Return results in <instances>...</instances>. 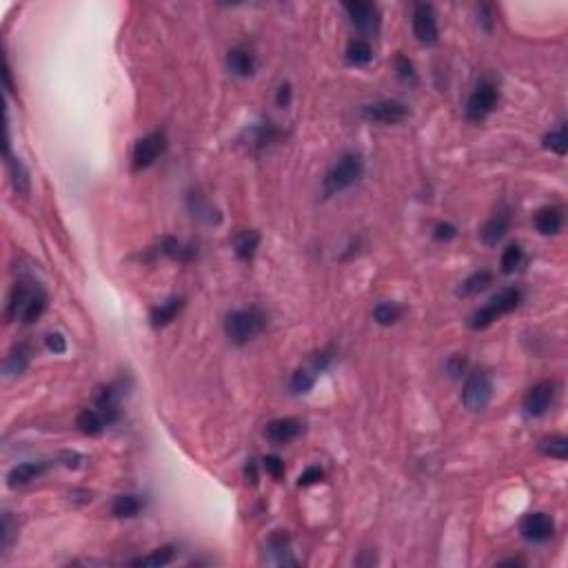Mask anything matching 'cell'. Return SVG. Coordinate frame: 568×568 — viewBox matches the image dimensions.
Returning <instances> with one entry per match:
<instances>
[{
  "label": "cell",
  "instance_id": "6da1fadb",
  "mask_svg": "<svg viewBox=\"0 0 568 568\" xmlns=\"http://www.w3.org/2000/svg\"><path fill=\"white\" fill-rule=\"evenodd\" d=\"M264 327H267V316H264L258 307L231 311L224 320L226 338H229L233 344L251 342L253 338H258L262 333Z\"/></svg>",
  "mask_w": 568,
  "mask_h": 568
},
{
  "label": "cell",
  "instance_id": "7a4b0ae2",
  "mask_svg": "<svg viewBox=\"0 0 568 568\" xmlns=\"http://www.w3.org/2000/svg\"><path fill=\"white\" fill-rule=\"evenodd\" d=\"M519 305H522V291L515 289V287L501 289L499 293H495V296L488 300L486 307L477 309L475 313L471 316L469 327L475 329V331L486 329V327L493 324V322H495L497 318L510 313V311H515Z\"/></svg>",
  "mask_w": 568,
  "mask_h": 568
},
{
  "label": "cell",
  "instance_id": "3957f363",
  "mask_svg": "<svg viewBox=\"0 0 568 568\" xmlns=\"http://www.w3.org/2000/svg\"><path fill=\"white\" fill-rule=\"evenodd\" d=\"M362 174H364L362 158H359L357 154L342 156L333 165V169H331V171L327 174V178H324V185H322V189H324V196H335L340 191H344V189L355 185L357 180L362 178Z\"/></svg>",
  "mask_w": 568,
  "mask_h": 568
},
{
  "label": "cell",
  "instance_id": "277c9868",
  "mask_svg": "<svg viewBox=\"0 0 568 568\" xmlns=\"http://www.w3.org/2000/svg\"><path fill=\"white\" fill-rule=\"evenodd\" d=\"M490 397H493V382H490L488 373L484 371H475L466 377L462 389V402L471 413H480L484 411Z\"/></svg>",
  "mask_w": 568,
  "mask_h": 568
},
{
  "label": "cell",
  "instance_id": "5b68a950",
  "mask_svg": "<svg viewBox=\"0 0 568 568\" xmlns=\"http://www.w3.org/2000/svg\"><path fill=\"white\" fill-rule=\"evenodd\" d=\"M497 100H499V93H497V87L490 80H480L477 87L473 89V93L469 96V102H466V118L471 122H480L484 120L490 111L497 107Z\"/></svg>",
  "mask_w": 568,
  "mask_h": 568
},
{
  "label": "cell",
  "instance_id": "8992f818",
  "mask_svg": "<svg viewBox=\"0 0 568 568\" xmlns=\"http://www.w3.org/2000/svg\"><path fill=\"white\" fill-rule=\"evenodd\" d=\"M165 149H167L165 131H154V134L140 138L134 147V154H131V169L134 171H142V169L151 167L165 154Z\"/></svg>",
  "mask_w": 568,
  "mask_h": 568
},
{
  "label": "cell",
  "instance_id": "52a82bcc",
  "mask_svg": "<svg viewBox=\"0 0 568 568\" xmlns=\"http://www.w3.org/2000/svg\"><path fill=\"white\" fill-rule=\"evenodd\" d=\"M555 395H557V384L555 382H551V380L537 382L524 395V402H522L524 413L531 415V418H542V415H546L548 411H551V406L555 402Z\"/></svg>",
  "mask_w": 568,
  "mask_h": 568
},
{
  "label": "cell",
  "instance_id": "ba28073f",
  "mask_svg": "<svg viewBox=\"0 0 568 568\" xmlns=\"http://www.w3.org/2000/svg\"><path fill=\"white\" fill-rule=\"evenodd\" d=\"M413 34L422 45H435L440 38L435 9L429 3H418L413 7Z\"/></svg>",
  "mask_w": 568,
  "mask_h": 568
},
{
  "label": "cell",
  "instance_id": "9c48e42d",
  "mask_svg": "<svg viewBox=\"0 0 568 568\" xmlns=\"http://www.w3.org/2000/svg\"><path fill=\"white\" fill-rule=\"evenodd\" d=\"M344 12L351 18L353 27L364 36H375L380 29V14L371 3H344Z\"/></svg>",
  "mask_w": 568,
  "mask_h": 568
},
{
  "label": "cell",
  "instance_id": "30bf717a",
  "mask_svg": "<svg viewBox=\"0 0 568 568\" xmlns=\"http://www.w3.org/2000/svg\"><path fill=\"white\" fill-rule=\"evenodd\" d=\"M364 118L371 122H382V125H397L411 116L409 107L400 100H380L375 105L364 107Z\"/></svg>",
  "mask_w": 568,
  "mask_h": 568
},
{
  "label": "cell",
  "instance_id": "8fae6325",
  "mask_svg": "<svg viewBox=\"0 0 568 568\" xmlns=\"http://www.w3.org/2000/svg\"><path fill=\"white\" fill-rule=\"evenodd\" d=\"M519 533H522L526 542H535V544L546 542L555 533V522L546 513H528L522 519V524H519Z\"/></svg>",
  "mask_w": 568,
  "mask_h": 568
},
{
  "label": "cell",
  "instance_id": "7c38bea8",
  "mask_svg": "<svg viewBox=\"0 0 568 568\" xmlns=\"http://www.w3.org/2000/svg\"><path fill=\"white\" fill-rule=\"evenodd\" d=\"M302 431H305V424H302L300 420H296V418H282V420H273L267 426L264 435H267V440L271 444H278V447H282V444H289V442H293L296 438H300Z\"/></svg>",
  "mask_w": 568,
  "mask_h": 568
},
{
  "label": "cell",
  "instance_id": "4fadbf2b",
  "mask_svg": "<svg viewBox=\"0 0 568 568\" xmlns=\"http://www.w3.org/2000/svg\"><path fill=\"white\" fill-rule=\"evenodd\" d=\"M508 229H510V213L497 211L495 215H490L484 222V226L480 229V238L486 247H495V244L508 233Z\"/></svg>",
  "mask_w": 568,
  "mask_h": 568
},
{
  "label": "cell",
  "instance_id": "5bb4252c",
  "mask_svg": "<svg viewBox=\"0 0 568 568\" xmlns=\"http://www.w3.org/2000/svg\"><path fill=\"white\" fill-rule=\"evenodd\" d=\"M47 469H49V464H47V462H25V464H18V466H14L12 471H9L7 484H9V488L25 486V484H29V482L40 477Z\"/></svg>",
  "mask_w": 568,
  "mask_h": 568
},
{
  "label": "cell",
  "instance_id": "9a60e30c",
  "mask_svg": "<svg viewBox=\"0 0 568 568\" xmlns=\"http://www.w3.org/2000/svg\"><path fill=\"white\" fill-rule=\"evenodd\" d=\"M226 67H229L231 73L240 75V78H249V75L255 73V56L251 49H244V47H235L229 54H226Z\"/></svg>",
  "mask_w": 568,
  "mask_h": 568
},
{
  "label": "cell",
  "instance_id": "2e32d148",
  "mask_svg": "<svg viewBox=\"0 0 568 568\" xmlns=\"http://www.w3.org/2000/svg\"><path fill=\"white\" fill-rule=\"evenodd\" d=\"M182 307H185V298H178V296L169 298L165 302H160V305L151 309V313H149L151 327H154V329L167 327L169 322L176 320V316L180 313V311H182Z\"/></svg>",
  "mask_w": 568,
  "mask_h": 568
},
{
  "label": "cell",
  "instance_id": "e0dca14e",
  "mask_svg": "<svg viewBox=\"0 0 568 568\" xmlns=\"http://www.w3.org/2000/svg\"><path fill=\"white\" fill-rule=\"evenodd\" d=\"M38 287H29L27 282H18L16 287L12 289V296H9V305H7V318L9 320H16V318H23L27 305H29L32 296L36 293Z\"/></svg>",
  "mask_w": 568,
  "mask_h": 568
},
{
  "label": "cell",
  "instance_id": "ac0fdd59",
  "mask_svg": "<svg viewBox=\"0 0 568 568\" xmlns=\"http://www.w3.org/2000/svg\"><path fill=\"white\" fill-rule=\"evenodd\" d=\"M562 224H564V209L562 206H544V209H539L537 215H535L537 231L544 233V235L560 233Z\"/></svg>",
  "mask_w": 568,
  "mask_h": 568
},
{
  "label": "cell",
  "instance_id": "d6986e66",
  "mask_svg": "<svg viewBox=\"0 0 568 568\" xmlns=\"http://www.w3.org/2000/svg\"><path fill=\"white\" fill-rule=\"evenodd\" d=\"M258 247H260V233L253 231V229L240 231L238 235H235V240H233L235 255H238V258L244 260V262H251L253 260V255H255V251H258Z\"/></svg>",
  "mask_w": 568,
  "mask_h": 568
},
{
  "label": "cell",
  "instance_id": "ffe728a7",
  "mask_svg": "<svg viewBox=\"0 0 568 568\" xmlns=\"http://www.w3.org/2000/svg\"><path fill=\"white\" fill-rule=\"evenodd\" d=\"M75 424L84 435H100L109 426V420L98 409H84L78 413Z\"/></svg>",
  "mask_w": 568,
  "mask_h": 568
},
{
  "label": "cell",
  "instance_id": "44dd1931",
  "mask_svg": "<svg viewBox=\"0 0 568 568\" xmlns=\"http://www.w3.org/2000/svg\"><path fill=\"white\" fill-rule=\"evenodd\" d=\"M7 165H9V174H12V182L18 193L27 196L32 189V180H29V171L25 169V165L14 156H7Z\"/></svg>",
  "mask_w": 568,
  "mask_h": 568
},
{
  "label": "cell",
  "instance_id": "7402d4cb",
  "mask_svg": "<svg viewBox=\"0 0 568 568\" xmlns=\"http://www.w3.org/2000/svg\"><path fill=\"white\" fill-rule=\"evenodd\" d=\"M490 282H493V273L490 271H475L460 284L458 296H475V293L484 291Z\"/></svg>",
  "mask_w": 568,
  "mask_h": 568
},
{
  "label": "cell",
  "instance_id": "603a6c76",
  "mask_svg": "<svg viewBox=\"0 0 568 568\" xmlns=\"http://www.w3.org/2000/svg\"><path fill=\"white\" fill-rule=\"evenodd\" d=\"M373 58V49L371 45L362 38H357V40H351L346 47V60L355 64V67H362V64H368Z\"/></svg>",
  "mask_w": 568,
  "mask_h": 568
},
{
  "label": "cell",
  "instance_id": "cb8c5ba5",
  "mask_svg": "<svg viewBox=\"0 0 568 568\" xmlns=\"http://www.w3.org/2000/svg\"><path fill=\"white\" fill-rule=\"evenodd\" d=\"M316 377H318V373H316L309 364L302 366V368H298V371L291 375V391L296 393V395H305V393H309L311 389H313Z\"/></svg>",
  "mask_w": 568,
  "mask_h": 568
},
{
  "label": "cell",
  "instance_id": "d4e9b609",
  "mask_svg": "<svg viewBox=\"0 0 568 568\" xmlns=\"http://www.w3.org/2000/svg\"><path fill=\"white\" fill-rule=\"evenodd\" d=\"M174 560V546H163V548H156L151 555H145V557H138V560L131 562V566H145V568H160V566H167L169 562Z\"/></svg>",
  "mask_w": 568,
  "mask_h": 568
},
{
  "label": "cell",
  "instance_id": "484cf974",
  "mask_svg": "<svg viewBox=\"0 0 568 568\" xmlns=\"http://www.w3.org/2000/svg\"><path fill=\"white\" fill-rule=\"evenodd\" d=\"M142 508V501L136 495H118L111 504V513L116 517H136Z\"/></svg>",
  "mask_w": 568,
  "mask_h": 568
},
{
  "label": "cell",
  "instance_id": "4316f807",
  "mask_svg": "<svg viewBox=\"0 0 568 568\" xmlns=\"http://www.w3.org/2000/svg\"><path fill=\"white\" fill-rule=\"evenodd\" d=\"M402 313H404V309L397 307L395 302H380V305L373 309V320L382 327H391L402 318Z\"/></svg>",
  "mask_w": 568,
  "mask_h": 568
},
{
  "label": "cell",
  "instance_id": "83f0119b",
  "mask_svg": "<svg viewBox=\"0 0 568 568\" xmlns=\"http://www.w3.org/2000/svg\"><path fill=\"white\" fill-rule=\"evenodd\" d=\"M27 366H29V355H27V351H25L23 346H18L5 359V375L7 377H16V375L25 373Z\"/></svg>",
  "mask_w": 568,
  "mask_h": 568
},
{
  "label": "cell",
  "instance_id": "f1b7e54d",
  "mask_svg": "<svg viewBox=\"0 0 568 568\" xmlns=\"http://www.w3.org/2000/svg\"><path fill=\"white\" fill-rule=\"evenodd\" d=\"M45 309H47V293L38 287L36 289V293L32 296V300H29V305H27V309H25V313H23V322L25 324H32V322H36L38 318H40L43 313H45Z\"/></svg>",
  "mask_w": 568,
  "mask_h": 568
},
{
  "label": "cell",
  "instance_id": "f546056e",
  "mask_svg": "<svg viewBox=\"0 0 568 568\" xmlns=\"http://www.w3.org/2000/svg\"><path fill=\"white\" fill-rule=\"evenodd\" d=\"M539 451H542L544 455L566 460L568 458V440L562 438V435H557V438H546L539 442Z\"/></svg>",
  "mask_w": 568,
  "mask_h": 568
},
{
  "label": "cell",
  "instance_id": "4dcf8cb0",
  "mask_svg": "<svg viewBox=\"0 0 568 568\" xmlns=\"http://www.w3.org/2000/svg\"><path fill=\"white\" fill-rule=\"evenodd\" d=\"M160 251H163L165 255H169L171 260H180V262H187V260L193 258V249L185 247L182 242H178L174 238H165L163 244H160Z\"/></svg>",
  "mask_w": 568,
  "mask_h": 568
},
{
  "label": "cell",
  "instance_id": "1f68e13d",
  "mask_svg": "<svg viewBox=\"0 0 568 568\" xmlns=\"http://www.w3.org/2000/svg\"><path fill=\"white\" fill-rule=\"evenodd\" d=\"M522 260H524V249L515 242L508 244V247L504 249V253H501V271L513 273L519 264H522Z\"/></svg>",
  "mask_w": 568,
  "mask_h": 568
},
{
  "label": "cell",
  "instance_id": "d6a6232c",
  "mask_svg": "<svg viewBox=\"0 0 568 568\" xmlns=\"http://www.w3.org/2000/svg\"><path fill=\"white\" fill-rule=\"evenodd\" d=\"M544 147L551 149V151H555L557 156H564L566 151H568L566 127H560V129L551 131V134H546V138H544Z\"/></svg>",
  "mask_w": 568,
  "mask_h": 568
},
{
  "label": "cell",
  "instance_id": "836d02e7",
  "mask_svg": "<svg viewBox=\"0 0 568 568\" xmlns=\"http://www.w3.org/2000/svg\"><path fill=\"white\" fill-rule=\"evenodd\" d=\"M395 71H397V78H400L402 82L415 84V80H418V75H415V69H413V62L402 54L395 58Z\"/></svg>",
  "mask_w": 568,
  "mask_h": 568
},
{
  "label": "cell",
  "instance_id": "e575fe53",
  "mask_svg": "<svg viewBox=\"0 0 568 568\" xmlns=\"http://www.w3.org/2000/svg\"><path fill=\"white\" fill-rule=\"evenodd\" d=\"M466 366H469V359L455 353V355H451L447 359V373L453 377V380H458V377H462L464 373H466Z\"/></svg>",
  "mask_w": 568,
  "mask_h": 568
},
{
  "label": "cell",
  "instance_id": "d590c367",
  "mask_svg": "<svg viewBox=\"0 0 568 568\" xmlns=\"http://www.w3.org/2000/svg\"><path fill=\"white\" fill-rule=\"evenodd\" d=\"M262 466L271 477H276V480H280L284 475V462L278 455H267L262 460Z\"/></svg>",
  "mask_w": 568,
  "mask_h": 568
},
{
  "label": "cell",
  "instance_id": "8d00e7d4",
  "mask_svg": "<svg viewBox=\"0 0 568 568\" xmlns=\"http://www.w3.org/2000/svg\"><path fill=\"white\" fill-rule=\"evenodd\" d=\"M322 480H324V471H322L320 466H309V469L300 475L298 484H300V486H311V484H318V482H322Z\"/></svg>",
  "mask_w": 568,
  "mask_h": 568
},
{
  "label": "cell",
  "instance_id": "74e56055",
  "mask_svg": "<svg viewBox=\"0 0 568 568\" xmlns=\"http://www.w3.org/2000/svg\"><path fill=\"white\" fill-rule=\"evenodd\" d=\"M458 235V229L453 224L449 222H440V224H435V231H433V238L435 240H440V242H449L453 240Z\"/></svg>",
  "mask_w": 568,
  "mask_h": 568
},
{
  "label": "cell",
  "instance_id": "f35d334b",
  "mask_svg": "<svg viewBox=\"0 0 568 568\" xmlns=\"http://www.w3.org/2000/svg\"><path fill=\"white\" fill-rule=\"evenodd\" d=\"M45 344L54 353H64V351H67V340H64L60 333H49V335H47V340H45Z\"/></svg>",
  "mask_w": 568,
  "mask_h": 568
},
{
  "label": "cell",
  "instance_id": "ab89813d",
  "mask_svg": "<svg viewBox=\"0 0 568 568\" xmlns=\"http://www.w3.org/2000/svg\"><path fill=\"white\" fill-rule=\"evenodd\" d=\"M291 96H293V89H291V84L289 82H282L280 87H278V93H276V102H278V107H289L291 105Z\"/></svg>",
  "mask_w": 568,
  "mask_h": 568
},
{
  "label": "cell",
  "instance_id": "60d3db41",
  "mask_svg": "<svg viewBox=\"0 0 568 568\" xmlns=\"http://www.w3.org/2000/svg\"><path fill=\"white\" fill-rule=\"evenodd\" d=\"M244 480H247V484H251V486L258 484V464L253 460H249L247 466H244Z\"/></svg>",
  "mask_w": 568,
  "mask_h": 568
},
{
  "label": "cell",
  "instance_id": "b9f144b4",
  "mask_svg": "<svg viewBox=\"0 0 568 568\" xmlns=\"http://www.w3.org/2000/svg\"><path fill=\"white\" fill-rule=\"evenodd\" d=\"M12 517H9V513H5L3 517V548H9V544H12Z\"/></svg>",
  "mask_w": 568,
  "mask_h": 568
},
{
  "label": "cell",
  "instance_id": "7bdbcfd3",
  "mask_svg": "<svg viewBox=\"0 0 568 568\" xmlns=\"http://www.w3.org/2000/svg\"><path fill=\"white\" fill-rule=\"evenodd\" d=\"M80 455L78 453H64V466H69V469H78V464H80Z\"/></svg>",
  "mask_w": 568,
  "mask_h": 568
},
{
  "label": "cell",
  "instance_id": "ee69618b",
  "mask_svg": "<svg viewBox=\"0 0 568 568\" xmlns=\"http://www.w3.org/2000/svg\"><path fill=\"white\" fill-rule=\"evenodd\" d=\"M499 564H510V566H522L524 562H522V560H513V557H510V560H501Z\"/></svg>",
  "mask_w": 568,
  "mask_h": 568
}]
</instances>
